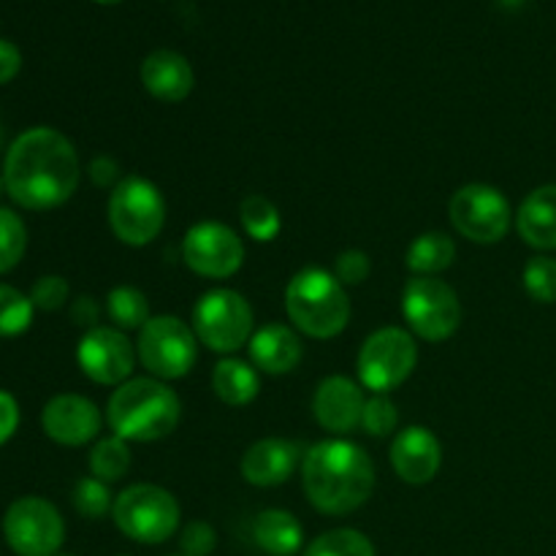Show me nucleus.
<instances>
[{
  "instance_id": "f257e3e1",
  "label": "nucleus",
  "mask_w": 556,
  "mask_h": 556,
  "mask_svg": "<svg viewBox=\"0 0 556 556\" xmlns=\"http://www.w3.org/2000/svg\"><path fill=\"white\" fill-rule=\"evenodd\" d=\"M79 155L54 128H30L5 152V193L22 210L43 212L65 204L79 188Z\"/></svg>"
},
{
  "instance_id": "f03ea898",
  "label": "nucleus",
  "mask_w": 556,
  "mask_h": 556,
  "mask_svg": "<svg viewBox=\"0 0 556 556\" xmlns=\"http://www.w3.org/2000/svg\"><path fill=\"white\" fill-rule=\"evenodd\" d=\"M304 494L315 510L345 516L362 508L375 489V465L351 440H324L302 459Z\"/></svg>"
},
{
  "instance_id": "7ed1b4c3",
  "label": "nucleus",
  "mask_w": 556,
  "mask_h": 556,
  "mask_svg": "<svg viewBox=\"0 0 556 556\" xmlns=\"http://www.w3.org/2000/svg\"><path fill=\"white\" fill-rule=\"evenodd\" d=\"M182 402L157 378L125 380L106 405V421L125 443H155L177 429Z\"/></svg>"
},
{
  "instance_id": "20e7f679",
  "label": "nucleus",
  "mask_w": 556,
  "mask_h": 556,
  "mask_svg": "<svg viewBox=\"0 0 556 556\" xmlns=\"http://www.w3.org/2000/svg\"><path fill=\"white\" fill-rule=\"evenodd\" d=\"M286 309L291 324L313 340H331L351 320L345 286L326 269L296 271L286 288Z\"/></svg>"
},
{
  "instance_id": "39448f33",
  "label": "nucleus",
  "mask_w": 556,
  "mask_h": 556,
  "mask_svg": "<svg viewBox=\"0 0 556 556\" xmlns=\"http://www.w3.org/2000/svg\"><path fill=\"white\" fill-rule=\"evenodd\" d=\"M114 525L125 538L144 546L166 543L179 527V503L155 483H136L114 500Z\"/></svg>"
},
{
  "instance_id": "423d86ee",
  "label": "nucleus",
  "mask_w": 556,
  "mask_h": 556,
  "mask_svg": "<svg viewBox=\"0 0 556 556\" xmlns=\"http://www.w3.org/2000/svg\"><path fill=\"white\" fill-rule=\"evenodd\" d=\"M106 217L119 242L144 248L166 226V201L150 179L125 177L109 193Z\"/></svg>"
},
{
  "instance_id": "0eeeda50",
  "label": "nucleus",
  "mask_w": 556,
  "mask_h": 556,
  "mask_svg": "<svg viewBox=\"0 0 556 556\" xmlns=\"http://www.w3.org/2000/svg\"><path fill=\"white\" fill-rule=\"evenodd\" d=\"M416 362L418 345L410 331L396 329V326L378 329L364 340L362 351H358V383L372 394H389L410 378Z\"/></svg>"
},
{
  "instance_id": "6e6552de",
  "label": "nucleus",
  "mask_w": 556,
  "mask_h": 556,
  "mask_svg": "<svg viewBox=\"0 0 556 556\" xmlns=\"http://www.w3.org/2000/svg\"><path fill=\"white\" fill-rule=\"evenodd\" d=\"M195 340L215 353H233L253 337V309L248 299L228 288L206 291L193 307Z\"/></svg>"
},
{
  "instance_id": "1a4fd4ad",
  "label": "nucleus",
  "mask_w": 556,
  "mask_h": 556,
  "mask_svg": "<svg viewBox=\"0 0 556 556\" xmlns=\"http://www.w3.org/2000/svg\"><path fill=\"white\" fill-rule=\"evenodd\" d=\"M402 315L416 337L445 342L462 324V304L454 288L438 277H413L402 291Z\"/></svg>"
},
{
  "instance_id": "9d476101",
  "label": "nucleus",
  "mask_w": 556,
  "mask_h": 556,
  "mask_svg": "<svg viewBox=\"0 0 556 556\" xmlns=\"http://www.w3.org/2000/svg\"><path fill=\"white\" fill-rule=\"evenodd\" d=\"M195 331L185 320L174 315H157L139 329V362L150 369L157 380H179L193 369L195 356Z\"/></svg>"
},
{
  "instance_id": "9b49d317",
  "label": "nucleus",
  "mask_w": 556,
  "mask_h": 556,
  "mask_svg": "<svg viewBox=\"0 0 556 556\" xmlns=\"http://www.w3.org/2000/svg\"><path fill=\"white\" fill-rule=\"evenodd\" d=\"M3 535L16 556H58L65 541V525L49 500L20 497L5 510Z\"/></svg>"
},
{
  "instance_id": "f8f14e48",
  "label": "nucleus",
  "mask_w": 556,
  "mask_h": 556,
  "mask_svg": "<svg viewBox=\"0 0 556 556\" xmlns=\"http://www.w3.org/2000/svg\"><path fill=\"white\" fill-rule=\"evenodd\" d=\"M448 217L456 231L478 244H494L508 237L510 212L508 199L492 185H465L448 204Z\"/></svg>"
},
{
  "instance_id": "ddd939ff",
  "label": "nucleus",
  "mask_w": 556,
  "mask_h": 556,
  "mask_svg": "<svg viewBox=\"0 0 556 556\" xmlns=\"http://www.w3.org/2000/svg\"><path fill=\"white\" fill-rule=\"evenodd\" d=\"M182 258L190 271L210 280H226L244 264V244L237 231L223 223H199L182 239Z\"/></svg>"
},
{
  "instance_id": "4468645a",
  "label": "nucleus",
  "mask_w": 556,
  "mask_h": 556,
  "mask_svg": "<svg viewBox=\"0 0 556 556\" xmlns=\"http://www.w3.org/2000/svg\"><path fill=\"white\" fill-rule=\"evenodd\" d=\"M76 362L92 383L123 386L134 372V345L119 329L96 326L79 340Z\"/></svg>"
},
{
  "instance_id": "2eb2a0df",
  "label": "nucleus",
  "mask_w": 556,
  "mask_h": 556,
  "mask_svg": "<svg viewBox=\"0 0 556 556\" xmlns=\"http://www.w3.org/2000/svg\"><path fill=\"white\" fill-rule=\"evenodd\" d=\"M41 427L49 440L60 445H85L101 432V410L79 394H60L47 402L41 413Z\"/></svg>"
},
{
  "instance_id": "dca6fc26",
  "label": "nucleus",
  "mask_w": 556,
  "mask_h": 556,
  "mask_svg": "<svg viewBox=\"0 0 556 556\" xmlns=\"http://www.w3.org/2000/svg\"><path fill=\"white\" fill-rule=\"evenodd\" d=\"M364 391L362 386L353 383L351 378L342 375H331V378L320 380L318 391L313 396V413L315 421L334 434L356 432L362 427L364 416Z\"/></svg>"
},
{
  "instance_id": "f3484780",
  "label": "nucleus",
  "mask_w": 556,
  "mask_h": 556,
  "mask_svg": "<svg viewBox=\"0 0 556 556\" xmlns=\"http://www.w3.org/2000/svg\"><path fill=\"white\" fill-rule=\"evenodd\" d=\"M394 472L410 486H424L443 465V445L427 427H407L391 443Z\"/></svg>"
},
{
  "instance_id": "a211bd4d",
  "label": "nucleus",
  "mask_w": 556,
  "mask_h": 556,
  "mask_svg": "<svg viewBox=\"0 0 556 556\" xmlns=\"http://www.w3.org/2000/svg\"><path fill=\"white\" fill-rule=\"evenodd\" d=\"M302 448L293 440L266 438L250 445L242 456V478L253 486H280L302 465Z\"/></svg>"
},
{
  "instance_id": "6ab92c4d",
  "label": "nucleus",
  "mask_w": 556,
  "mask_h": 556,
  "mask_svg": "<svg viewBox=\"0 0 556 556\" xmlns=\"http://www.w3.org/2000/svg\"><path fill=\"white\" fill-rule=\"evenodd\" d=\"M141 85L163 103H179L193 92V65L174 49H157L141 63Z\"/></svg>"
},
{
  "instance_id": "aec40b11",
  "label": "nucleus",
  "mask_w": 556,
  "mask_h": 556,
  "mask_svg": "<svg viewBox=\"0 0 556 556\" xmlns=\"http://www.w3.org/2000/svg\"><path fill=\"white\" fill-rule=\"evenodd\" d=\"M250 358L266 375H288L302 362V342L296 331L282 324H266L248 342Z\"/></svg>"
},
{
  "instance_id": "412c9836",
  "label": "nucleus",
  "mask_w": 556,
  "mask_h": 556,
  "mask_svg": "<svg viewBox=\"0 0 556 556\" xmlns=\"http://www.w3.org/2000/svg\"><path fill=\"white\" fill-rule=\"evenodd\" d=\"M516 228L535 250H556V185L535 188L519 206Z\"/></svg>"
},
{
  "instance_id": "4be33fe9",
  "label": "nucleus",
  "mask_w": 556,
  "mask_h": 556,
  "mask_svg": "<svg viewBox=\"0 0 556 556\" xmlns=\"http://www.w3.org/2000/svg\"><path fill=\"white\" fill-rule=\"evenodd\" d=\"M253 538L266 554L293 556L302 548L304 530L293 514L280 508H269L264 514H258V519H255Z\"/></svg>"
},
{
  "instance_id": "5701e85b",
  "label": "nucleus",
  "mask_w": 556,
  "mask_h": 556,
  "mask_svg": "<svg viewBox=\"0 0 556 556\" xmlns=\"http://www.w3.org/2000/svg\"><path fill=\"white\" fill-rule=\"evenodd\" d=\"M212 389H215L217 400L226 402V405L244 407L258 396L261 380L258 372L248 362L223 358L215 367V372H212Z\"/></svg>"
},
{
  "instance_id": "b1692460",
  "label": "nucleus",
  "mask_w": 556,
  "mask_h": 556,
  "mask_svg": "<svg viewBox=\"0 0 556 556\" xmlns=\"http://www.w3.org/2000/svg\"><path fill=\"white\" fill-rule=\"evenodd\" d=\"M456 258V244L448 233L429 231L421 233L407 248V266L416 271V277H434L448 269Z\"/></svg>"
},
{
  "instance_id": "393cba45",
  "label": "nucleus",
  "mask_w": 556,
  "mask_h": 556,
  "mask_svg": "<svg viewBox=\"0 0 556 556\" xmlns=\"http://www.w3.org/2000/svg\"><path fill=\"white\" fill-rule=\"evenodd\" d=\"M239 220H242V228L248 231V237H253L255 242H271L282 228L280 210L266 195L258 193H250L248 199H242V204H239Z\"/></svg>"
},
{
  "instance_id": "a878e982",
  "label": "nucleus",
  "mask_w": 556,
  "mask_h": 556,
  "mask_svg": "<svg viewBox=\"0 0 556 556\" xmlns=\"http://www.w3.org/2000/svg\"><path fill=\"white\" fill-rule=\"evenodd\" d=\"M109 318L119 326V329H141L150 320V302L144 293L134 286H117L109 291L106 296Z\"/></svg>"
},
{
  "instance_id": "bb28decb",
  "label": "nucleus",
  "mask_w": 556,
  "mask_h": 556,
  "mask_svg": "<svg viewBox=\"0 0 556 556\" xmlns=\"http://www.w3.org/2000/svg\"><path fill=\"white\" fill-rule=\"evenodd\" d=\"M130 467V448L123 438H106L92 448L90 454V470L92 478L103 483H114L123 481L125 472Z\"/></svg>"
},
{
  "instance_id": "cd10ccee",
  "label": "nucleus",
  "mask_w": 556,
  "mask_h": 556,
  "mask_svg": "<svg viewBox=\"0 0 556 556\" xmlns=\"http://www.w3.org/2000/svg\"><path fill=\"white\" fill-rule=\"evenodd\" d=\"M304 556H375V546L358 530H331L315 538Z\"/></svg>"
},
{
  "instance_id": "c85d7f7f",
  "label": "nucleus",
  "mask_w": 556,
  "mask_h": 556,
  "mask_svg": "<svg viewBox=\"0 0 556 556\" xmlns=\"http://www.w3.org/2000/svg\"><path fill=\"white\" fill-rule=\"evenodd\" d=\"M33 309L30 296L0 282V337H16L30 329Z\"/></svg>"
},
{
  "instance_id": "c756f323",
  "label": "nucleus",
  "mask_w": 556,
  "mask_h": 556,
  "mask_svg": "<svg viewBox=\"0 0 556 556\" xmlns=\"http://www.w3.org/2000/svg\"><path fill=\"white\" fill-rule=\"evenodd\" d=\"M27 250V228L11 210H0V275L14 269Z\"/></svg>"
},
{
  "instance_id": "7c9ffc66",
  "label": "nucleus",
  "mask_w": 556,
  "mask_h": 556,
  "mask_svg": "<svg viewBox=\"0 0 556 556\" xmlns=\"http://www.w3.org/2000/svg\"><path fill=\"white\" fill-rule=\"evenodd\" d=\"M521 280H525V291L530 293L535 302L541 304L556 302V258H548V255L530 258L527 261Z\"/></svg>"
},
{
  "instance_id": "2f4dec72",
  "label": "nucleus",
  "mask_w": 556,
  "mask_h": 556,
  "mask_svg": "<svg viewBox=\"0 0 556 556\" xmlns=\"http://www.w3.org/2000/svg\"><path fill=\"white\" fill-rule=\"evenodd\" d=\"M74 508L76 514L85 516V519H103V516L114 508L109 483L98 481V478H81L74 486Z\"/></svg>"
},
{
  "instance_id": "473e14b6",
  "label": "nucleus",
  "mask_w": 556,
  "mask_h": 556,
  "mask_svg": "<svg viewBox=\"0 0 556 556\" xmlns=\"http://www.w3.org/2000/svg\"><path fill=\"white\" fill-rule=\"evenodd\" d=\"M396 424H400V410L389 396L375 394L372 400H367L362 416L364 432L372 434V438H389L391 432H396Z\"/></svg>"
},
{
  "instance_id": "72a5a7b5",
  "label": "nucleus",
  "mask_w": 556,
  "mask_h": 556,
  "mask_svg": "<svg viewBox=\"0 0 556 556\" xmlns=\"http://www.w3.org/2000/svg\"><path fill=\"white\" fill-rule=\"evenodd\" d=\"M33 307L43 309V313H54V309L63 307L68 302V282L58 275H47L41 280H36L30 291Z\"/></svg>"
},
{
  "instance_id": "f704fd0d",
  "label": "nucleus",
  "mask_w": 556,
  "mask_h": 556,
  "mask_svg": "<svg viewBox=\"0 0 556 556\" xmlns=\"http://www.w3.org/2000/svg\"><path fill=\"white\" fill-rule=\"evenodd\" d=\"M369 255L362 250H345V253L337 255L334 264V277L342 286H362L369 277Z\"/></svg>"
},
{
  "instance_id": "c9c22d12",
  "label": "nucleus",
  "mask_w": 556,
  "mask_h": 556,
  "mask_svg": "<svg viewBox=\"0 0 556 556\" xmlns=\"http://www.w3.org/2000/svg\"><path fill=\"white\" fill-rule=\"evenodd\" d=\"M217 546V535L206 521H190L179 538V548L185 556H210Z\"/></svg>"
},
{
  "instance_id": "e433bc0d",
  "label": "nucleus",
  "mask_w": 556,
  "mask_h": 556,
  "mask_svg": "<svg viewBox=\"0 0 556 556\" xmlns=\"http://www.w3.org/2000/svg\"><path fill=\"white\" fill-rule=\"evenodd\" d=\"M90 179L96 188L114 190L119 182H123V177H119V163L109 155H98L96 161L90 163Z\"/></svg>"
},
{
  "instance_id": "4c0bfd02",
  "label": "nucleus",
  "mask_w": 556,
  "mask_h": 556,
  "mask_svg": "<svg viewBox=\"0 0 556 556\" xmlns=\"http://www.w3.org/2000/svg\"><path fill=\"white\" fill-rule=\"evenodd\" d=\"M20 427V405L11 394L0 391V445L9 443Z\"/></svg>"
},
{
  "instance_id": "58836bf2",
  "label": "nucleus",
  "mask_w": 556,
  "mask_h": 556,
  "mask_svg": "<svg viewBox=\"0 0 556 556\" xmlns=\"http://www.w3.org/2000/svg\"><path fill=\"white\" fill-rule=\"evenodd\" d=\"M98 318H101V309H98V302L92 296H79L74 304H71V324L81 326V329H96Z\"/></svg>"
},
{
  "instance_id": "ea45409f",
  "label": "nucleus",
  "mask_w": 556,
  "mask_h": 556,
  "mask_svg": "<svg viewBox=\"0 0 556 556\" xmlns=\"http://www.w3.org/2000/svg\"><path fill=\"white\" fill-rule=\"evenodd\" d=\"M22 68V54L20 49L14 47L11 41L0 38V85H9Z\"/></svg>"
},
{
  "instance_id": "a19ab883",
  "label": "nucleus",
  "mask_w": 556,
  "mask_h": 556,
  "mask_svg": "<svg viewBox=\"0 0 556 556\" xmlns=\"http://www.w3.org/2000/svg\"><path fill=\"white\" fill-rule=\"evenodd\" d=\"M96 3H101V5H117V3H123V0H96Z\"/></svg>"
},
{
  "instance_id": "79ce46f5",
  "label": "nucleus",
  "mask_w": 556,
  "mask_h": 556,
  "mask_svg": "<svg viewBox=\"0 0 556 556\" xmlns=\"http://www.w3.org/2000/svg\"><path fill=\"white\" fill-rule=\"evenodd\" d=\"M3 188H5V185H3V179H0V193H3Z\"/></svg>"
},
{
  "instance_id": "37998d69",
  "label": "nucleus",
  "mask_w": 556,
  "mask_h": 556,
  "mask_svg": "<svg viewBox=\"0 0 556 556\" xmlns=\"http://www.w3.org/2000/svg\"><path fill=\"white\" fill-rule=\"evenodd\" d=\"M58 556H74V554H58Z\"/></svg>"
}]
</instances>
